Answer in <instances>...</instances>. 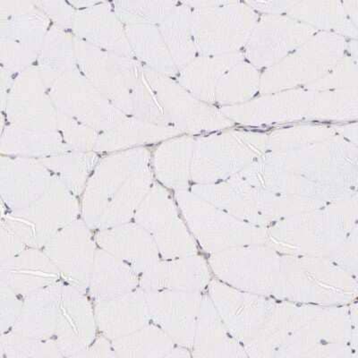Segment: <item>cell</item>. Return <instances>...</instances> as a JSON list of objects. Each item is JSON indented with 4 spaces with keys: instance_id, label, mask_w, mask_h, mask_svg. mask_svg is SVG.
Segmentation results:
<instances>
[{
    "instance_id": "obj_3",
    "label": "cell",
    "mask_w": 358,
    "mask_h": 358,
    "mask_svg": "<svg viewBox=\"0 0 358 358\" xmlns=\"http://www.w3.org/2000/svg\"><path fill=\"white\" fill-rule=\"evenodd\" d=\"M59 275L46 252L34 248L1 261V285L24 297L57 282Z\"/></svg>"
},
{
    "instance_id": "obj_2",
    "label": "cell",
    "mask_w": 358,
    "mask_h": 358,
    "mask_svg": "<svg viewBox=\"0 0 358 358\" xmlns=\"http://www.w3.org/2000/svg\"><path fill=\"white\" fill-rule=\"evenodd\" d=\"M85 291L63 285L56 342L62 356L85 357L95 337L94 311Z\"/></svg>"
},
{
    "instance_id": "obj_4",
    "label": "cell",
    "mask_w": 358,
    "mask_h": 358,
    "mask_svg": "<svg viewBox=\"0 0 358 358\" xmlns=\"http://www.w3.org/2000/svg\"><path fill=\"white\" fill-rule=\"evenodd\" d=\"M62 286L56 282L25 297L11 331L37 340H50L55 335Z\"/></svg>"
},
{
    "instance_id": "obj_5",
    "label": "cell",
    "mask_w": 358,
    "mask_h": 358,
    "mask_svg": "<svg viewBox=\"0 0 358 358\" xmlns=\"http://www.w3.org/2000/svg\"><path fill=\"white\" fill-rule=\"evenodd\" d=\"M97 302L95 311L98 326L108 338L117 340L140 330L145 317L140 313L145 305L136 289Z\"/></svg>"
},
{
    "instance_id": "obj_7",
    "label": "cell",
    "mask_w": 358,
    "mask_h": 358,
    "mask_svg": "<svg viewBox=\"0 0 358 358\" xmlns=\"http://www.w3.org/2000/svg\"><path fill=\"white\" fill-rule=\"evenodd\" d=\"M143 238L145 235L142 234V230L136 222L102 229L96 241L102 250L126 262L138 273V270L145 266L143 264V244L141 243Z\"/></svg>"
},
{
    "instance_id": "obj_8",
    "label": "cell",
    "mask_w": 358,
    "mask_h": 358,
    "mask_svg": "<svg viewBox=\"0 0 358 358\" xmlns=\"http://www.w3.org/2000/svg\"><path fill=\"white\" fill-rule=\"evenodd\" d=\"M1 351L8 357L62 356L56 341L37 340L12 331L3 334Z\"/></svg>"
},
{
    "instance_id": "obj_6",
    "label": "cell",
    "mask_w": 358,
    "mask_h": 358,
    "mask_svg": "<svg viewBox=\"0 0 358 358\" xmlns=\"http://www.w3.org/2000/svg\"><path fill=\"white\" fill-rule=\"evenodd\" d=\"M137 273L126 262L106 251L95 252L89 287L96 301L136 289Z\"/></svg>"
},
{
    "instance_id": "obj_1",
    "label": "cell",
    "mask_w": 358,
    "mask_h": 358,
    "mask_svg": "<svg viewBox=\"0 0 358 358\" xmlns=\"http://www.w3.org/2000/svg\"><path fill=\"white\" fill-rule=\"evenodd\" d=\"M89 228L84 222H73L44 246V252L67 283L85 292L89 287L96 252Z\"/></svg>"
}]
</instances>
